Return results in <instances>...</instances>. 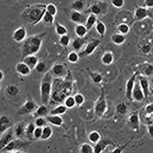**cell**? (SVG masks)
<instances>
[{"mask_svg":"<svg viewBox=\"0 0 153 153\" xmlns=\"http://www.w3.org/2000/svg\"><path fill=\"white\" fill-rule=\"evenodd\" d=\"M46 12V4H35L28 5L22 13L23 20L26 24L35 26L37 25L43 19V16Z\"/></svg>","mask_w":153,"mask_h":153,"instance_id":"cell-1","label":"cell"},{"mask_svg":"<svg viewBox=\"0 0 153 153\" xmlns=\"http://www.w3.org/2000/svg\"><path fill=\"white\" fill-rule=\"evenodd\" d=\"M46 33H40L33 34L27 37L24 40L22 45V59H24L30 54H35L40 50L42 43Z\"/></svg>","mask_w":153,"mask_h":153,"instance_id":"cell-2","label":"cell"},{"mask_svg":"<svg viewBox=\"0 0 153 153\" xmlns=\"http://www.w3.org/2000/svg\"><path fill=\"white\" fill-rule=\"evenodd\" d=\"M53 85V74L49 71L46 72L42 79L40 84V100L43 105H47L50 102Z\"/></svg>","mask_w":153,"mask_h":153,"instance_id":"cell-3","label":"cell"},{"mask_svg":"<svg viewBox=\"0 0 153 153\" xmlns=\"http://www.w3.org/2000/svg\"><path fill=\"white\" fill-rule=\"evenodd\" d=\"M107 111V101L105 97V92L101 91V95L95 104V115L99 118H101Z\"/></svg>","mask_w":153,"mask_h":153,"instance_id":"cell-4","label":"cell"},{"mask_svg":"<svg viewBox=\"0 0 153 153\" xmlns=\"http://www.w3.org/2000/svg\"><path fill=\"white\" fill-rule=\"evenodd\" d=\"M38 105L36 102L33 100H28L22 106H21L19 111H17V115L19 116H25V115H29L32 114L36 111Z\"/></svg>","mask_w":153,"mask_h":153,"instance_id":"cell-5","label":"cell"},{"mask_svg":"<svg viewBox=\"0 0 153 153\" xmlns=\"http://www.w3.org/2000/svg\"><path fill=\"white\" fill-rule=\"evenodd\" d=\"M14 139V133L13 130L11 127L8 128L6 131H4L2 135V137L0 138V152L3 150L4 147L8 145L10 141Z\"/></svg>","mask_w":153,"mask_h":153,"instance_id":"cell-6","label":"cell"},{"mask_svg":"<svg viewBox=\"0 0 153 153\" xmlns=\"http://www.w3.org/2000/svg\"><path fill=\"white\" fill-rule=\"evenodd\" d=\"M100 39H95L93 41L88 43L87 45H85V47L83 50L82 52H80L79 55V56H88V55H91V54L94 53V51L95 49L100 45Z\"/></svg>","mask_w":153,"mask_h":153,"instance_id":"cell-7","label":"cell"},{"mask_svg":"<svg viewBox=\"0 0 153 153\" xmlns=\"http://www.w3.org/2000/svg\"><path fill=\"white\" fill-rule=\"evenodd\" d=\"M137 75H138V73L136 72L131 78L129 79L126 84V96L129 100H132V91L134 85H135V82H136Z\"/></svg>","mask_w":153,"mask_h":153,"instance_id":"cell-8","label":"cell"},{"mask_svg":"<svg viewBox=\"0 0 153 153\" xmlns=\"http://www.w3.org/2000/svg\"><path fill=\"white\" fill-rule=\"evenodd\" d=\"M27 38V29L25 26H21L14 30L13 33V39L17 43H21Z\"/></svg>","mask_w":153,"mask_h":153,"instance_id":"cell-9","label":"cell"},{"mask_svg":"<svg viewBox=\"0 0 153 153\" xmlns=\"http://www.w3.org/2000/svg\"><path fill=\"white\" fill-rule=\"evenodd\" d=\"M144 99H145V96H144V93L142 91L141 85L138 81L137 82L136 81L132 91V100H136L137 102H141L144 100Z\"/></svg>","mask_w":153,"mask_h":153,"instance_id":"cell-10","label":"cell"},{"mask_svg":"<svg viewBox=\"0 0 153 153\" xmlns=\"http://www.w3.org/2000/svg\"><path fill=\"white\" fill-rule=\"evenodd\" d=\"M138 82L141 85L142 91L144 93V96H145V99L146 100L148 98L150 94V84L149 80L146 76L145 75H139L138 76Z\"/></svg>","mask_w":153,"mask_h":153,"instance_id":"cell-11","label":"cell"},{"mask_svg":"<svg viewBox=\"0 0 153 153\" xmlns=\"http://www.w3.org/2000/svg\"><path fill=\"white\" fill-rule=\"evenodd\" d=\"M112 144H115V143H114V141H112L111 140H109V139H106V138H105L103 140L100 139V140L95 144V147H94V152H102L108 146L112 145Z\"/></svg>","mask_w":153,"mask_h":153,"instance_id":"cell-12","label":"cell"},{"mask_svg":"<svg viewBox=\"0 0 153 153\" xmlns=\"http://www.w3.org/2000/svg\"><path fill=\"white\" fill-rule=\"evenodd\" d=\"M108 8V5L106 3H102V2H96L94 4L91 5L90 11L95 15H99L104 10H106Z\"/></svg>","mask_w":153,"mask_h":153,"instance_id":"cell-13","label":"cell"},{"mask_svg":"<svg viewBox=\"0 0 153 153\" xmlns=\"http://www.w3.org/2000/svg\"><path fill=\"white\" fill-rule=\"evenodd\" d=\"M15 70H16L17 73H19V75H23V76H28L30 75L31 73V69L29 68L25 63L23 61L19 64H17L16 66H15Z\"/></svg>","mask_w":153,"mask_h":153,"instance_id":"cell-14","label":"cell"},{"mask_svg":"<svg viewBox=\"0 0 153 153\" xmlns=\"http://www.w3.org/2000/svg\"><path fill=\"white\" fill-rule=\"evenodd\" d=\"M51 73L56 77H64L66 74V70L65 65H63L61 64H55L54 66L52 67Z\"/></svg>","mask_w":153,"mask_h":153,"instance_id":"cell-15","label":"cell"},{"mask_svg":"<svg viewBox=\"0 0 153 153\" xmlns=\"http://www.w3.org/2000/svg\"><path fill=\"white\" fill-rule=\"evenodd\" d=\"M86 45V39L85 38L77 37L72 42V48L75 51H80L83 50V48Z\"/></svg>","mask_w":153,"mask_h":153,"instance_id":"cell-16","label":"cell"},{"mask_svg":"<svg viewBox=\"0 0 153 153\" xmlns=\"http://www.w3.org/2000/svg\"><path fill=\"white\" fill-rule=\"evenodd\" d=\"M22 59H23V62L25 63L31 70L35 69V66L37 65L38 62H39V59L34 54L28 55V56H26V57Z\"/></svg>","mask_w":153,"mask_h":153,"instance_id":"cell-17","label":"cell"},{"mask_svg":"<svg viewBox=\"0 0 153 153\" xmlns=\"http://www.w3.org/2000/svg\"><path fill=\"white\" fill-rule=\"evenodd\" d=\"M25 123L24 121L19 122L18 124L15 125L14 129H13V133H14V137L17 138H21L23 136H25Z\"/></svg>","mask_w":153,"mask_h":153,"instance_id":"cell-18","label":"cell"},{"mask_svg":"<svg viewBox=\"0 0 153 153\" xmlns=\"http://www.w3.org/2000/svg\"><path fill=\"white\" fill-rule=\"evenodd\" d=\"M148 16V11L147 9L144 7H137L135 10V14L134 17L136 19V20L141 21L146 17Z\"/></svg>","mask_w":153,"mask_h":153,"instance_id":"cell-19","label":"cell"},{"mask_svg":"<svg viewBox=\"0 0 153 153\" xmlns=\"http://www.w3.org/2000/svg\"><path fill=\"white\" fill-rule=\"evenodd\" d=\"M46 120L50 124L56 126H60L64 123L62 117L58 115H50L46 116Z\"/></svg>","mask_w":153,"mask_h":153,"instance_id":"cell-20","label":"cell"},{"mask_svg":"<svg viewBox=\"0 0 153 153\" xmlns=\"http://www.w3.org/2000/svg\"><path fill=\"white\" fill-rule=\"evenodd\" d=\"M129 124L131 125V128H133L136 131L139 130V126H140V119H139V116L137 113H132L131 116H129L128 118Z\"/></svg>","mask_w":153,"mask_h":153,"instance_id":"cell-21","label":"cell"},{"mask_svg":"<svg viewBox=\"0 0 153 153\" xmlns=\"http://www.w3.org/2000/svg\"><path fill=\"white\" fill-rule=\"evenodd\" d=\"M71 19L72 22H74L75 24H83L84 21L86 20L85 19V16L83 15L79 11H75L73 10L71 13Z\"/></svg>","mask_w":153,"mask_h":153,"instance_id":"cell-22","label":"cell"},{"mask_svg":"<svg viewBox=\"0 0 153 153\" xmlns=\"http://www.w3.org/2000/svg\"><path fill=\"white\" fill-rule=\"evenodd\" d=\"M11 127V121L8 116H2L0 117V132L4 133Z\"/></svg>","mask_w":153,"mask_h":153,"instance_id":"cell-23","label":"cell"},{"mask_svg":"<svg viewBox=\"0 0 153 153\" xmlns=\"http://www.w3.org/2000/svg\"><path fill=\"white\" fill-rule=\"evenodd\" d=\"M49 110L45 105H41L39 106H38L36 111L33 112V116L35 117H46L48 116Z\"/></svg>","mask_w":153,"mask_h":153,"instance_id":"cell-24","label":"cell"},{"mask_svg":"<svg viewBox=\"0 0 153 153\" xmlns=\"http://www.w3.org/2000/svg\"><path fill=\"white\" fill-rule=\"evenodd\" d=\"M88 29H86L85 25L82 24H77L75 27V33L77 35V37L84 38L86 35Z\"/></svg>","mask_w":153,"mask_h":153,"instance_id":"cell-25","label":"cell"},{"mask_svg":"<svg viewBox=\"0 0 153 153\" xmlns=\"http://www.w3.org/2000/svg\"><path fill=\"white\" fill-rule=\"evenodd\" d=\"M111 41L116 45H120L126 41V37L122 33H114L111 36Z\"/></svg>","mask_w":153,"mask_h":153,"instance_id":"cell-26","label":"cell"},{"mask_svg":"<svg viewBox=\"0 0 153 153\" xmlns=\"http://www.w3.org/2000/svg\"><path fill=\"white\" fill-rule=\"evenodd\" d=\"M96 22H97V17L95 14L94 13H91L89 15V17L86 19V20H85V27H86V29H88V31L89 30H91L92 28H93V26L96 24Z\"/></svg>","mask_w":153,"mask_h":153,"instance_id":"cell-27","label":"cell"},{"mask_svg":"<svg viewBox=\"0 0 153 153\" xmlns=\"http://www.w3.org/2000/svg\"><path fill=\"white\" fill-rule=\"evenodd\" d=\"M5 92H6V94L8 96L14 97V96H16L19 93V87L14 85H9L6 87Z\"/></svg>","mask_w":153,"mask_h":153,"instance_id":"cell-28","label":"cell"},{"mask_svg":"<svg viewBox=\"0 0 153 153\" xmlns=\"http://www.w3.org/2000/svg\"><path fill=\"white\" fill-rule=\"evenodd\" d=\"M113 61H114V55H113L111 52H109V51L105 52L101 57V62L105 65H111V64L113 63Z\"/></svg>","mask_w":153,"mask_h":153,"instance_id":"cell-29","label":"cell"},{"mask_svg":"<svg viewBox=\"0 0 153 153\" xmlns=\"http://www.w3.org/2000/svg\"><path fill=\"white\" fill-rule=\"evenodd\" d=\"M18 145H19V141L13 139L5 147L3 148V150L1 151V152H11L13 150L16 149Z\"/></svg>","mask_w":153,"mask_h":153,"instance_id":"cell-30","label":"cell"},{"mask_svg":"<svg viewBox=\"0 0 153 153\" xmlns=\"http://www.w3.org/2000/svg\"><path fill=\"white\" fill-rule=\"evenodd\" d=\"M53 134V131H52V128L49 126L48 125L45 126L43 127V131H42V136L40 137L41 140H48L50 139L51 136Z\"/></svg>","mask_w":153,"mask_h":153,"instance_id":"cell-31","label":"cell"},{"mask_svg":"<svg viewBox=\"0 0 153 153\" xmlns=\"http://www.w3.org/2000/svg\"><path fill=\"white\" fill-rule=\"evenodd\" d=\"M67 109L68 108L65 105H59L58 106L54 108L52 111H50V115H58V116H61L63 114L66 113Z\"/></svg>","mask_w":153,"mask_h":153,"instance_id":"cell-32","label":"cell"},{"mask_svg":"<svg viewBox=\"0 0 153 153\" xmlns=\"http://www.w3.org/2000/svg\"><path fill=\"white\" fill-rule=\"evenodd\" d=\"M95 30L101 37H103L105 33V31H106V27L103 22L97 20L96 24H95Z\"/></svg>","mask_w":153,"mask_h":153,"instance_id":"cell-33","label":"cell"},{"mask_svg":"<svg viewBox=\"0 0 153 153\" xmlns=\"http://www.w3.org/2000/svg\"><path fill=\"white\" fill-rule=\"evenodd\" d=\"M35 127H36V126L34 125V123H29L26 126V127H25L26 137H28L29 139L33 138V131L35 130Z\"/></svg>","mask_w":153,"mask_h":153,"instance_id":"cell-34","label":"cell"},{"mask_svg":"<svg viewBox=\"0 0 153 153\" xmlns=\"http://www.w3.org/2000/svg\"><path fill=\"white\" fill-rule=\"evenodd\" d=\"M88 139H89V141H91V143L96 144V143L101 139V136H100V134L98 131H91V132L89 134Z\"/></svg>","mask_w":153,"mask_h":153,"instance_id":"cell-35","label":"cell"},{"mask_svg":"<svg viewBox=\"0 0 153 153\" xmlns=\"http://www.w3.org/2000/svg\"><path fill=\"white\" fill-rule=\"evenodd\" d=\"M141 73L145 76H149L153 73V66L148 63H145L141 67Z\"/></svg>","mask_w":153,"mask_h":153,"instance_id":"cell-36","label":"cell"},{"mask_svg":"<svg viewBox=\"0 0 153 153\" xmlns=\"http://www.w3.org/2000/svg\"><path fill=\"white\" fill-rule=\"evenodd\" d=\"M42 21H43V23H45L46 25H52L54 22V16L46 11L44 14V16H43Z\"/></svg>","mask_w":153,"mask_h":153,"instance_id":"cell-37","label":"cell"},{"mask_svg":"<svg viewBox=\"0 0 153 153\" xmlns=\"http://www.w3.org/2000/svg\"><path fill=\"white\" fill-rule=\"evenodd\" d=\"M85 8V2L83 0H75L73 4H71V8L75 11H82Z\"/></svg>","mask_w":153,"mask_h":153,"instance_id":"cell-38","label":"cell"},{"mask_svg":"<svg viewBox=\"0 0 153 153\" xmlns=\"http://www.w3.org/2000/svg\"><path fill=\"white\" fill-rule=\"evenodd\" d=\"M116 29H117L119 33L126 35L130 31V26L127 24H126V23H120V24L117 25V28Z\"/></svg>","mask_w":153,"mask_h":153,"instance_id":"cell-39","label":"cell"},{"mask_svg":"<svg viewBox=\"0 0 153 153\" xmlns=\"http://www.w3.org/2000/svg\"><path fill=\"white\" fill-rule=\"evenodd\" d=\"M55 32L59 36H62V35L67 34L68 30L64 25H60L59 23H56V25H55Z\"/></svg>","mask_w":153,"mask_h":153,"instance_id":"cell-40","label":"cell"},{"mask_svg":"<svg viewBox=\"0 0 153 153\" xmlns=\"http://www.w3.org/2000/svg\"><path fill=\"white\" fill-rule=\"evenodd\" d=\"M59 43L63 47H68L70 45V43H71V37L68 34L62 35V36H60L59 39Z\"/></svg>","mask_w":153,"mask_h":153,"instance_id":"cell-41","label":"cell"},{"mask_svg":"<svg viewBox=\"0 0 153 153\" xmlns=\"http://www.w3.org/2000/svg\"><path fill=\"white\" fill-rule=\"evenodd\" d=\"M67 59H68L69 62L72 63V64H75V63L78 62L79 59V54L76 51H72V52H71L70 54H68Z\"/></svg>","mask_w":153,"mask_h":153,"instance_id":"cell-42","label":"cell"},{"mask_svg":"<svg viewBox=\"0 0 153 153\" xmlns=\"http://www.w3.org/2000/svg\"><path fill=\"white\" fill-rule=\"evenodd\" d=\"M91 78L92 79V81L95 84H100V83L102 82L103 80V77L102 75H100V73L97 72H91Z\"/></svg>","mask_w":153,"mask_h":153,"instance_id":"cell-43","label":"cell"},{"mask_svg":"<svg viewBox=\"0 0 153 153\" xmlns=\"http://www.w3.org/2000/svg\"><path fill=\"white\" fill-rule=\"evenodd\" d=\"M79 152L80 153H93L94 152V148L91 145L84 143L80 146L79 147Z\"/></svg>","mask_w":153,"mask_h":153,"instance_id":"cell-44","label":"cell"},{"mask_svg":"<svg viewBox=\"0 0 153 153\" xmlns=\"http://www.w3.org/2000/svg\"><path fill=\"white\" fill-rule=\"evenodd\" d=\"M64 105L69 109H71L75 106V101L74 99V96H68L64 100Z\"/></svg>","mask_w":153,"mask_h":153,"instance_id":"cell-45","label":"cell"},{"mask_svg":"<svg viewBox=\"0 0 153 153\" xmlns=\"http://www.w3.org/2000/svg\"><path fill=\"white\" fill-rule=\"evenodd\" d=\"M116 111L118 113H120V115H125L127 112V105L125 102H121V103L118 104L116 105Z\"/></svg>","mask_w":153,"mask_h":153,"instance_id":"cell-46","label":"cell"},{"mask_svg":"<svg viewBox=\"0 0 153 153\" xmlns=\"http://www.w3.org/2000/svg\"><path fill=\"white\" fill-rule=\"evenodd\" d=\"M46 11H47V12H49L50 13H51V14H52V15H54V16H55V15H56V13H57V12H58L56 6L53 4H49L46 5Z\"/></svg>","mask_w":153,"mask_h":153,"instance_id":"cell-47","label":"cell"},{"mask_svg":"<svg viewBox=\"0 0 153 153\" xmlns=\"http://www.w3.org/2000/svg\"><path fill=\"white\" fill-rule=\"evenodd\" d=\"M34 125L39 127H44L47 125V120L44 117H37L34 120Z\"/></svg>","mask_w":153,"mask_h":153,"instance_id":"cell-48","label":"cell"},{"mask_svg":"<svg viewBox=\"0 0 153 153\" xmlns=\"http://www.w3.org/2000/svg\"><path fill=\"white\" fill-rule=\"evenodd\" d=\"M74 99H75V105H78V106L83 105L84 102H85V97L81 94H76V95H75Z\"/></svg>","mask_w":153,"mask_h":153,"instance_id":"cell-49","label":"cell"},{"mask_svg":"<svg viewBox=\"0 0 153 153\" xmlns=\"http://www.w3.org/2000/svg\"><path fill=\"white\" fill-rule=\"evenodd\" d=\"M46 70V65L45 62H38L37 65L35 66V71H37L38 73L42 74L44 73Z\"/></svg>","mask_w":153,"mask_h":153,"instance_id":"cell-50","label":"cell"},{"mask_svg":"<svg viewBox=\"0 0 153 153\" xmlns=\"http://www.w3.org/2000/svg\"><path fill=\"white\" fill-rule=\"evenodd\" d=\"M111 4L116 8H120L124 6L125 0H111Z\"/></svg>","mask_w":153,"mask_h":153,"instance_id":"cell-51","label":"cell"},{"mask_svg":"<svg viewBox=\"0 0 153 153\" xmlns=\"http://www.w3.org/2000/svg\"><path fill=\"white\" fill-rule=\"evenodd\" d=\"M42 131H43V127L36 126L34 131H33V138H35V139H40V137L42 136Z\"/></svg>","mask_w":153,"mask_h":153,"instance_id":"cell-52","label":"cell"},{"mask_svg":"<svg viewBox=\"0 0 153 153\" xmlns=\"http://www.w3.org/2000/svg\"><path fill=\"white\" fill-rule=\"evenodd\" d=\"M132 139H133V138H132ZM132 139H131L130 141H127V142H126V143L124 146H120V147H117V148H116L115 150H113L111 152L112 153H120V152H123V151L126 149V146H128L129 143H130L131 141H132Z\"/></svg>","mask_w":153,"mask_h":153,"instance_id":"cell-53","label":"cell"},{"mask_svg":"<svg viewBox=\"0 0 153 153\" xmlns=\"http://www.w3.org/2000/svg\"><path fill=\"white\" fill-rule=\"evenodd\" d=\"M145 111L147 115H152L153 113V103L148 104L146 105V106L145 107Z\"/></svg>","mask_w":153,"mask_h":153,"instance_id":"cell-54","label":"cell"},{"mask_svg":"<svg viewBox=\"0 0 153 153\" xmlns=\"http://www.w3.org/2000/svg\"><path fill=\"white\" fill-rule=\"evenodd\" d=\"M147 131H148V134L152 137H153V123L152 124H148L147 126Z\"/></svg>","mask_w":153,"mask_h":153,"instance_id":"cell-55","label":"cell"},{"mask_svg":"<svg viewBox=\"0 0 153 153\" xmlns=\"http://www.w3.org/2000/svg\"><path fill=\"white\" fill-rule=\"evenodd\" d=\"M145 5L147 8H153V0H145Z\"/></svg>","mask_w":153,"mask_h":153,"instance_id":"cell-56","label":"cell"},{"mask_svg":"<svg viewBox=\"0 0 153 153\" xmlns=\"http://www.w3.org/2000/svg\"><path fill=\"white\" fill-rule=\"evenodd\" d=\"M141 52H142L143 54H148L150 52V46L145 45L143 48H141Z\"/></svg>","mask_w":153,"mask_h":153,"instance_id":"cell-57","label":"cell"},{"mask_svg":"<svg viewBox=\"0 0 153 153\" xmlns=\"http://www.w3.org/2000/svg\"><path fill=\"white\" fill-rule=\"evenodd\" d=\"M4 72H3V71L0 70V81H2V80L4 79Z\"/></svg>","mask_w":153,"mask_h":153,"instance_id":"cell-58","label":"cell"},{"mask_svg":"<svg viewBox=\"0 0 153 153\" xmlns=\"http://www.w3.org/2000/svg\"><path fill=\"white\" fill-rule=\"evenodd\" d=\"M1 88H2V86H1V85H0V90H1Z\"/></svg>","mask_w":153,"mask_h":153,"instance_id":"cell-59","label":"cell"},{"mask_svg":"<svg viewBox=\"0 0 153 153\" xmlns=\"http://www.w3.org/2000/svg\"><path fill=\"white\" fill-rule=\"evenodd\" d=\"M152 116H153V113H152Z\"/></svg>","mask_w":153,"mask_h":153,"instance_id":"cell-60","label":"cell"}]
</instances>
